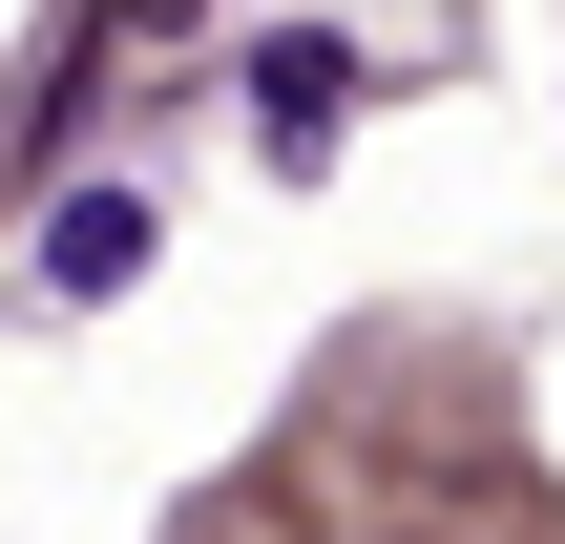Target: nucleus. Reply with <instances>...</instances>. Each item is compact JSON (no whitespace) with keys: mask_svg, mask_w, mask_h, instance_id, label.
<instances>
[{"mask_svg":"<svg viewBox=\"0 0 565 544\" xmlns=\"http://www.w3.org/2000/svg\"><path fill=\"white\" fill-rule=\"evenodd\" d=\"M126 21H231V0H126Z\"/></svg>","mask_w":565,"mask_h":544,"instance_id":"nucleus-3","label":"nucleus"},{"mask_svg":"<svg viewBox=\"0 0 565 544\" xmlns=\"http://www.w3.org/2000/svg\"><path fill=\"white\" fill-rule=\"evenodd\" d=\"M252 105H273V147L315 168V147H335V105H356V63H335V42H252Z\"/></svg>","mask_w":565,"mask_h":544,"instance_id":"nucleus-2","label":"nucleus"},{"mask_svg":"<svg viewBox=\"0 0 565 544\" xmlns=\"http://www.w3.org/2000/svg\"><path fill=\"white\" fill-rule=\"evenodd\" d=\"M147 252H168V210H147V189H63V210H42V314H105Z\"/></svg>","mask_w":565,"mask_h":544,"instance_id":"nucleus-1","label":"nucleus"}]
</instances>
